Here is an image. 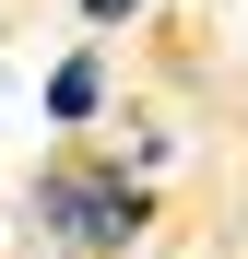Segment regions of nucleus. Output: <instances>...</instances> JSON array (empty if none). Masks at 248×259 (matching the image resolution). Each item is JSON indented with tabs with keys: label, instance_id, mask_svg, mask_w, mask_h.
I'll return each mask as SVG.
<instances>
[{
	"label": "nucleus",
	"instance_id": "obj_1",
	"mask_svg": "<svg viewBox=\"0 0 248 259\" xmlns=\"http://www.w3.org/2000/svg\"><path fill=\"white\" fill-rule=\"evenodd\" d=\"M36 224H59L71 247L118 259V247L154 224V200H142L130 177H107V165H48V177H36Z\"/></svg>",
	"mask_w": 248,
	"mask_h": 259
},
{
	"label": "nucleus",
	"instance_id": "obj_2",
	"mask_svg": "<svg viewBox=\"0 0 248 259\" xmlns=\"http://www.w3.org/2000/svg\"><path fill=\"white\" fill-rule=\"evenodd\" d=\"M95 106H107V71H95V59H59V71H48V118H59V130H83Z\"/></svg>",
	"mask_w": 248,
	"mask_h": 259
},
{
	"label": "nucleus",
	"instance_id": "obj_3",
	"mask_svg": "<svg viewBox=\"0 0 248 259\" xmlns=\"http://www.w3.org/2000/svg\"><path fill=\"white\" fill-rule=\"evenodd\" d=\"M83 24H130V0H83Z\"/></svg>",
	"mask_w": 248,
	"mask_h": 259
}]
</instances>
